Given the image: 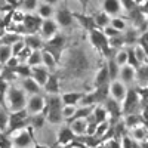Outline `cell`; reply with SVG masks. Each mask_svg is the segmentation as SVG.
I'll use <instances>...</instances> for the list:
<instances>
[{"label":"cell","mask_w":148,"mask_h":148,"mask_svg":"<svg viewBox=\"0 0 148 148\" xmlns=\"http://www.w3.org/2000/svg\"><path fill=\"white\" fill-rule=\"evenodd\" d=\"M42 65H45L49 71H55L56 65H58V62L53 59V56L51 53H47L46 51H43V49H42Z\"/></svg>","instance_id":"cell-31"},{"label":"cell","mask_w":148,"mask_h":148,"mask_svg":"<svg viewBox=\"0 0 148 148\" xmlns=\"http://www.w3.org/2000/svg\"><path fill=\"white\" fill-rule=\"evenodd\" d=\"M33 51H31V49H28L27 46L25 47H24L22 49V51L16 55V58H18V61H19V62H25V61H27V58L30 56V53H31Z\"/></svg>","instance_id":"cell-48"},{"label":"cell","mask_w":148,"mask_h":148,"mask_svg":"<svg viewBox=\"0 0 148 148\" xmlns=\"http://www.w3.org/2000/svg\"><path fill=\"white\" fill-rule=\"evenodd\" d=\"M39 145L36 142L34 136H33V129L28 126V129H22L16 136L12 139V147H15V148H30L31 145Z\"/></svg>","instance_id":"cell-8"},{"label":"cell","mask_w":148,"mask_h":148,"mask_svg":"<svg viewBox=\"0 0 148 148\" xmlns=\"http://www.w3.org/2000/svg\"><path fill=\"white\" fill-rule=\"evenodd\" d=\"M108 129H110V123H108V121L99 123V125L96 126V132H95V136H98V138H101V139H102V136H105V135H107Z\"/></svg>","instance_id":"cell-44"},{"label":"cell","mask_w":148,"mask_h":148,"mask_svg":"<svg viewBox=\"0 0 148 148\" xmlns=\"http://www.w3.org/2000/svg\"><path fill=\"white\" fill-rule=\"evenodd\" d=\"M0 79L9 83V82H12V80H15V79H16V74H15V71L12 70V68L3 65L2 71H0Z\"/></svg>","instance_id":"cell-39"},{"label":"cell","mask_w":148,"mask_h":148,"mask_svg":"<svg viewBox=\"0 0 148 148\" xmlns=\"http://www.w3.org/2000/svg\"><path fill=\"white\" fill-rule=\"evenodd\" d=\"M102 10L110 16H117L121 10L120 0H102Z\"/></svg>","instance_id":"cell-19"},{"label":"cell","mask_w":148,"mask_h":148,"mask_svg":"<svg viewBox=\"0 0 148 148\" xmlns=\"http://www.w3.org/2000/svg\"><path fill=\"white\" fill-rule=\"evenodd\" d=\"M43 89L49 93V95H58L61 90V84H59V77L55 74H49V77L46 80V83L43 84Z\"/></svg>","instance_id":"cell-17"},{"label":"cell","mask_w":148,"mask_h":148,"mask_svg":"<svg viewBox=\"0 0 148 148\" xmlns=\"http://www.w3.org/2000/svg\"><path fill=\"white\" fill-rule=\"evenodd\" d=\"M147 31H148V21H147Z\"/></svg>","instance_id":"cell-62"},{"label":"cell","mask_w":148,"mask_h":148,"mask_svg":"<svg viewBox=\"0 0 148 148\" xmlns=\"http://www.w3.org/2000/svg\"><path fill=\"white\" fill-rule=\"evenodd\" d=\"M68 127L73 130V133L76 136H82V135H86L88 123H86V119H74L68 121Z\"/></svg>","instance_id":"cell-21"},{"label":"cell","mask_w":148,"mask_h":148,"mask_svg":"<svg viewBox=\"0 0 148 148\" xmlns=\"http://www.w3.org/2000/svg\"><path fill=\"white\" fill-rule=\"evenodd\" d=\"M126 52H127V65H130V67L135 68V70H138V68L141 67V64L138 62L136 56H135V49H133V46H129V47L126 49Z\"/></svg>","instance_id":"cell-37"},{"label":"cell","mask_w":148,"mask_h":148,"mask_svg":"<svg viewBox=\"0 0 148 148\" xmlns=\"http://www.w3.org/2000/svg\"><path fill=\"white\" fill-rule=\"evenodd\" d=\"M8 125H9V113L6 111V108L0 107V133L8 130Z\"/></svg>","instance_id":"cell-40"},{"label":"cell","mask_w":148,"mask_h":148,"mask_svg":"<svg viewBox=\"0 0 148 148\" xmlns=\"http://www.w3.org/2000/svg\"><path fill=\"white\" fill-rule=\"evenodd\" d=\"M0 14H2V9H0Z\"/></svg>","instance_id":"cell-63"},{"label":"cell","mask_w":148,"mask_h":148,"mask_svg":"<svg viewBox=\"0 0 148 148\" xmlns=\"http://www.w3.org/2000/svg\"><path fill=\"white\" fill-rule=\"evenodd\" d=\"M114 61L117 62L119 67L127 65V52H126V49H120V51H117V53L114 55Z\"/></svg>","instance_id":"cell-42"},{"label":"cell","mask_w":148,"mask_h":148,"mask_svg":"<svg viewBox=\"0 0 148 148\" xmlns=\"http://www.w3.org/2000/svg\"><path fill=\"white\" fill-rule=\"evenodd\" d=\"M126 92H127V88H126V84H123L121 82L114 80V82L110 83V95H111V98H113V99H116L117 102H120V101L125 99Z\"/></svg>","instance_id":"cell-11"},{"label":"cell","mask_w":148,"mask_h":148,"mask_svg":"<svg viewBox=\"0 0 148 148\" xmlns=\"http://www.w3.org/2000/svg\"><path fill=\"white\" fill-rule=\"evenodd\" d=\"M22 42L28 49H31V51H42L43 46H45L43 40L37 34H27L25 37H22Z\"/></svg>","instance_id":"cell-18"},{"label":"cell","mask_w":148,"mask_h":148,"mask_svg":"<svg viewBox=\"0 0 148 148\" xmlns=\"http://www.w3.org/2000/svg\"><path fill=\"white\" fill-rule=\"evenodd\" d=\"M73 16H74V19L79 21V24L82 25V28H83L84 31L90 33L92 30L96 28L95 21H93V16H89V15L83 14V12H73Z\"/></svg>","instance_id":"cell-14"},{"label":"cell","mask_w":148,"mask_h":148,"mask_svg":"<svg viewBox=\"0 0 148 148\" xmlns=\"http://www.w3.org/2000/svg\"><path fill=\"white\" fill-rule=\"evenodd\" d=\"M18 64H21L19 61H18V58H16V56H10V59L8 61V62H6L5 65H6V67H9V68H12V70H14V68H15V67H16Z\"/></svg>","instance_id":"cell-52"},{"label":"cell","mask_w":148,"mask_h":148,"mask_svg":"<svg viewBox=\"0 0 148 148\" xmlns=\"http://www.w3.org/2000/svg\"><path fill=\"white\" fill-rule=\"evenodd\" d=\"M120 3H121V6L125 8L127 12H130L132 9H135V8L138 6V5H135L133 0H120Z\"/></svg>","instance_id":"cell-51"},{"label":"cell","mask_w":148,"mask_h":148,"mask_svg":"<svg viewBox=\"0 0 148 148\" xmlns=\"http://www.w3.org/2000/svg\"><path fill=\"white\" fill-rule=\"evenodd\" d=\"M133 2H135V5H138V6H141L144 2H145V0H133Z\"/></svg>","instance_id":"cell-59"},{"label":"cell","mask_w":148,"mask_h":148,"mask_svg":"<svg viewBox=\"0 0 148 148\" xmlns=\"http://www.w3.org/2000/svg\"><path fill=\"white\" fill-rule=\"evenodd\" d=\"M67 45V37L64 34L56 33L53 37H51L43 46V51H46L47 53H51L53 56V59L59 64L61 62V55L64 52V47Z\"/></svg>","instance_id":"cell-3"},{"label":"cell","mask_w":148,"mask_h":148,"mask_svg":"<svg viewBox=\"0 0 148 148\" xmlns=\"http://www.w3.org/2000/svg\"><path fill=\"white\" fill-rule=\"evenodd\" d=\"M6 107L12 113L25 108V92L18 88H9L6 92Z\"/></svg>","instance_id":"cell-4"},{"label":"cell","mask_w":148,"mask_h":148,"mask_svg":"<svg viewBox=\"0 0 148 148\" xmlns=\"http://www.w3.org/2000/svg\"><path fill=\"white\" fill-rule=\"evenodd\" d=\"M123 148H133V142L130 141V138L127 136L123 138Z\"/></svg>","instance_id":"cell-53"},{"label":"cell","mask_w":148,"mask_h":148,"mask_svg":"<svg viewBox=\"0 0 148 148\" xmlns=\"http://www.w3.org/2000/svg\"><path fill=\"white\" fill-rule=\"evenodd\" d=\"M0 107L2 108H6V95L0 92Z\"/></svg>","instance_id":"cell-56"},{"label":"cell","mask_w":148,"mask_h":148,"mask_svg":"<svg viewBox=\"0 0 148 148\" xmlns=\"http://www.w3.org/2000/svg\"><path fill=\"white\" fill-rule=\"evenodd\" d=\"M21 2H22L24 9L28 10V12H31L37 8V0H21Z\"/></svg>","instance_id":"cell-50"},{"label":"cell","mask_w":148,"mask_h":148,"mask_svg":"<svg viewBox=\"0 0 148 148\" xmlns=\"http://www.w3.org/2000/svg\"><path fill=\"white\" fill-rule=\"evenodd\" d=\"M110 83H111V80H110V76H108L107 64H104V65H101V68L96 73L95 80H93V86L95 88H102V86H107Z\"/></svg>","instance_id":"cell-20"},{"label":"cell","mask_w":148,"mask_h":148,"mask_svg":"<svg viewBox=\"0 0 148 148\" xmlns=\"http://www.w3.org/2000/svg\"><path fill=\"white\" fill-rule=\"evenodd\" d=\"M135 49V56H136V59H138V62L139 64H144V62H148V55H147V52L144 51V49L138 45L136 47H133Z\"/></svg>","instance_id":"cell-43"},{"label":"cell","mask_w":148,"mask_h":148,"mask_svg":"<svg viewBox=\"0 0 148 148\" xmlns=\"http://www.w3.org/2000/svg\"><path fill=\"white\" fill-rule=\"evenodd\" d=\"M92 117L95 119V121L99 125V123H104V121H107V119H108V113H107V110L102 107V105H95V108H93V111H92Z\"/></svg>","instance_id":"cell-32"},{"label":"cell","mask_w":148,"mask_h":148,"mask_svg":"<svg viewBox=\"0 0 148 148\" xmlns=\"http://www.w3.org/2000/svg\"><path fill=\"white\" fill-rule=\"evenodd\" d=\"M2 5H5V0H0V8H2Z\"/></svg>","instance_id":"cell-61"},{"label":"cell","mask_w":148,"mask_h":148,"mask_svg":"<svg viewBox=\"0 0 148 148\" xmlns=\"http://www.w3.org/2000/svg\"><path fill=\"white\" fill-rule=\"evenodd\" d=\"M49 77V70L43 65H37V67H31V79L39 84V86H43L46 83Z\"/></svg>","instance_id":"cell-15"},{"label":"cell","mask_w":148,"mask_h":148,"mask_svg":"<svg viewBox=\"0 0 148 148\" xmlns=\"http://www.w3.org/2000/svg\"><path fill=\"white\" fill-rule=\"evenodd\" d=\"M21 84H22V90L27 92V93H30V95H39V93H40V86L37 84L31 77L24 79Z\"/></svg>","instance_id":"cell-26"},{"label":"cell","mask_w":148,"mask_h":148,"mask_svg":"<svg viewBox=\"0 0 148 148\" xmlns=\"http://www.w3.org/2000/svg\"><path fill=\"white\" fill-rule=\"evenodd\" d=\"M58 2H59V0H43V3H47V5H51V6L56 5Z\"/></svg>","instance_id":"cell-58"},{"label":"cell","mask_w":148,"mask_h":148,"mask_svg":"<svg viewBox=\"0 0 148 148\" xmlns=\"http://www.w3.org/2000/svg\"><path fill=\"white\" fill-rule=\"evenodd\" d=\"M125 125L127 127H139L141 125H144V117L141 116V113H132V114H127L125 117Z\"/></svg>","instance_id":"cell-27"},{"label":"cell","mask_w":148,"mask_h":148,"mask_svg":"<svg viewBox=\"0 0 148 148\" xmlns=\"http://www.w3.org/2000/svg\"><path fill=\"white\" fill-rule=\"evenodd\" d=\"M15 74L18 77H24V79H27V77H31V67L27 65L25 62L24 64H18L15 68H14Z\"/></svg>","instance_id":"cell-35"},{"label":"cell","mask_w":148,"mask_h":148,"mask_svg":"<svg viewBox=\"0 0 148 148\" xmlns=\"http://www.w3.org/2000/svg\"><path fill=\"white\" fill-rule=\"evenodd\" d=\"M40 33H42V37H45V39H51V37H53L56 33H58V24L55 22V19H43L42 21V25H40Z\"/></svg>","instance_id":"cell-13"},{"label":"cell","mask_w":148,"mask_h":148,"mask_svg":"<svg viewBox=\"0 0 148 148\" xmlns=\"http://www.w3.org/2000/svg\"><path fill=\"white\" fill-rule=\"evenodd\" d=\"M12 56V47L6 45H0V64L5 65Z\"/></svg>","instance_id":"cell-38"},{"label":"cell","mask_w":148,"mask_h":148,"mask_svg":"<svg viewBox=\"0 0 148 148\" xmlns=\"http://www.w3.org/2000/svg\"><path fill=\"white\" fill-rule=\"evenodd\" d=\"M133 136L136 138L138 141L145 139V136H147V129H145V127H142V126L135 127V129H133Z\"/></svg>","instance_id":"cell-46"},{"label":"cell","mask_w":148,"mask_h":148,"mask_svg":"<svg viewBox=\"0 0 148 148\" xmlns=\"http://www.w3.org/2000/svg\"><path fill=\"white\" fill-rule=\"evenodd\" d=\"M111 148H119V144L114 141V142H111Z\"/></svg>","instance_id":"cell-60"},{"label":"cell","mask_w":148,"mask_h":148,"mask_svg":"<svg viewBox=\"0 0 148 148\" xmlns=\"http://www.w3.org/2000/svg\"><path fill=\"white\" fill-rule=\"evenodd\" d=\"M90 68L89 56L82 46H74L67 52L64 61V76L67 79H83Z\"/></svg>","instance_id":"cell-1"},{"label":"cell","mask_w":148,"mask_h":148,"mask_svg":"<svg viewBox=\"0 0 148 148\" xmlns=\"http://www.w3.org/2000/svg\"><path fill=\"white\" fill-rule=\"evenodd\" d=\"M19 2H21V0H5V5H8V6H16Z\"/></svg>","instance_id":"cell-57"},{"label":"cell","mask_w":148,"mask_h":148,"mask_svg":"<svg viewBox=\"0 0 148 148\" xmlns=\"http://www.w3.org/2000/svg\"><path fill=\"white\" fill-rule=\"evenodd\" d=\"M139 10L142 12L144 15H148V0H145V2L139 6Z\"/></svg>","instance_id":"cell-55"},{"label":"cell","mask_w":148,"mask_h":148,"mask_svg":"<svg viewBox=\"0 0 148 148\" xmlns=\"http://www.w3.org/2000/svg\"><path fill=\"white\" fill-rule=\"evenodd\" d=\"M110 25L113 27V28H116L117 31H120V33H123V31L126 30V22H125V19H123L121 16L111 18V21H110Z\"/></svg>","instance_id":"cell-41"},{"label":"cell","mask_w":148,"mask_h":148,"mask_svg":"<svg viewBox=\"0 0 148 148\" xmlns=\"http://www.w3.org/2000/svg\"><path fill=\"white\" fill-rule=\"evenodd\" d=\"M27 65H30V67L42 65V51H33L30 53V56L27 58Z\"/></svg>","instance_id":"cell-36"},{"label":"cell","mask_w":148,"mask_h":148,"mask_svg":"<svg viewBox=\"0 0 148 148\" xmlns=\"http://www.w3.org/2000/svg\"><path fill=\"white\" fill-rule=\"evenodd\" d=\"M10 47H12V56H16V55L22 51V49L25 47V45H24V42H22V40H19V42H15Z\"/></svg>","instance_id":"cell-49"},{"label":"cell","mask_w":148,"mask_h":148,"mask_svg":"<svg viewBox=\"0 0 148 148\" xmlns=\"http://www.w3.org/2000/svg\"><path fill=\"white\" fill-rule=\"evenodd\" d=\"M84 96V92H65L61 95V101L64 105H77Z\"/></svg>","instance_id":"cell-22"},{"label":"cell","mask_w":148,"mask_h":148,"mask_svg":"<svg viewBox=\"0 0 148 148\" xmlns=\"http://www.w3.org/2000/svg\"><path fill=\"white\" fill-rule=\"evenodd\" d=\"M64 120L62 117V108L61 110H47L46 111V121L51 125H61Z\"/></svg>","instance_id":"cell-29"},{"label":"cell","mask_w":148,"mask_h":148,"mask_svg":"<svg viewBox=\"0 0 148 148\" xmlns=\"http://www.w3.org/2000/svg\"><path fill=\"white\" fill-rule=\"evenodd\" d=\"M107 70H108V76H110V80H111V82H114V80L119 79L120 67L117 65V62L114 61V58L107 59Z\"/></svg>","instance_id":"cell-30"},{"label":"cell","mask_w":148,"mask_h":148,"mask_svg":"<svg viewBox=\"0 0 148 148\" xmlns=\"http://www.w3.org/2000/svg\"><path fill=\"white\" fill-rule=\"evenodd\" d=\"M0 37H2V33H0Z\"/></svg>","instance_id":"cell-64"},{"label":"cell","mask_w":148,"mask_h":148,"mask_svg":"<svg viewBox=\"0 0 148 148\" xmlns=\"http://www.w3.org/2000/svg\"><path fill=\"white\" fill-rule=\"evenodd\" d=\"M22 40V37L14 31L10 33H6V34H2V37H0V45H6V46H12L15 42H19Z\"/></svg>","instance_id":"cell-33"},{"label":"cell","mask_w":148,"mask_h":148,"mask_svg":"<svg viewBox=\"0 0 148 148\" xmlns=\"http://www.w3.org/2000/svg\"><path fill=\"white\" fill-rule=\"evenodd\" d=\"M102 33L108 37V39H113V37H117V36H120V34H121L120 31H117L116 28H113L111 25H107V27L102 30Z\"/></svg>","instance_id":"cell-47"},{"label":"cell","mask_w":148,"mask_h":148,"mask_svg":"<svg viewBox=\"0 0 148 148\" xmlns=\"http://www.w3.org/2000/svg\"><path fill=\"white\" fill-rule=\"evenodd\" d=\"M45 96H42L40 93L39 95H31L30 99L27 101V111L28 114H37V113H42L43 108H45Z\"/></svg>","instance_id":"cell-10"},{"label":"cell","mask_w":148,"mask_h":148,"mask_svg":"<svg viewBox=\"0 0 148 148\" xmlns=\"http://www.w3.org/2000/svg\"><path fill=\"white\" fill-rule=\"evenodd\" d=\"M76 105H62V117L68 121L73 116H74V113H76Z\"/></svg>","instance_id":"cell-45"},{"label":"cell","mask_w":148,"mask_h":148,"mask_svg":"<svg viewBox=\"0 0 148 148\" xmlns=\"http://www.w3.org/2000/svg\"><path fill=\"white\" fill-rule=\"evenodd\" d=\"M93 21H95V25H96L98 30H104L107 25H110L111 18H110V15H107L102 10V12H96L93 15Z\"/></svg>","instance_id":"cell-28"},{"label":"cell","mask_w":148,"mask_h":148,"mask_svg":"<svg viewBox=\"0 0 148 148\" xmlns=\"http://www.w3.org/2000/svg\"><path fill=\"white\" fill-rule=\"evenodd\" d=\"M42 18L40 16H36V15H24V19H22V25L25 28V33L27 34H36L37 30H40V25H42Z\"/></svg>","instance_id":"cell-9"},{"label":"cell","mask_w":148,"mask_h":148,"mask_svg":"<svg viewBox=\"0 0 148 148\" xmlns=\"http://www.w3.org/2000/svg\"><path fill=\"white\" fill-rule=\"evenodd\" d=\"M46 123V116L42 113H37V114H31L28 117V126L34 130H40Z\"/></svg>","instance_id":"cell-24"},{"label":"cell","mask_w":148,"mask_h":148,"mask_svg":"<svg viewBox=\"0 0 148 148\" xmlns=\"http://www.w3.org/2000/svg\"><path fill=\"white\" fill-rule=\"evenodd\" d=\"M79 3L82 5L83 14H86V12H88V8H89V0H79Z\"/></svg>","instance_id":"cell-54"},{"label":"cell","mask_w":148,"mask_h":148,"mask_svg":"<svg viewBox=\"0 0 148 148\" xmlns=\"http://www.w3.org/2000/svg\"><path fill=\"white\" fill-rule=\"evenodd\" d=\"M135 74H136V70L135 68H132L130 65H123V67H120L119 77H120L123 84H129L135 80Z\"/></svg>","instance_id":"cell-23"},{"label":"cell","mask_w":148,"mask_h":148,"mask_svg":"<svg viewBox=\"0 0 148 148\" xmlns=\"http://www.w3.org/2000/svg\"><path fill=\"white\" fill-rule=\"evenodd\" d=\"M76 139H77V136L73 133V130L68 126H64L58 130V141H56L58 145H68Z\"/></svg>","instance_id":"cell-16"},{"label":"cell","mask_w":148,"mask_h":148,"mask_svg":"<svg viewBox=\"0 0 148 148\" xmlns=\"http://www.w3.org/2000/svg\"><path fill=\"white\" fill-rule=\"evenodd\" d=\"M28 111L25 108H22L19 111H14L9 114V125H8V133L16 132V130H22L28 126Z\"/></svg>","instance_id":"cell-5"},{"label":"cell","mask_w":148,"mask_h":148,"mask_svg":"<svg viewBox=\"0 0 148 148\" xmlns=\"http://www.w3.org/2000/svg\"><path fill=\"white\" fill-rule=\"evenodd\" d=\"M121 36H123V40H125V45L133 46L139 39V31L136 28H126L121 33Z\"/></svg>","instance_id":"cell-25"},{"label":"cell","mask_w":148,"mask_h":148,"mask_svg":"<svg viewBox=\"0 0 148 148\" xmlns=\"http://www.w3.org/2000/svg\"><path fill=\"white\" fill-rule=\"evenodd\" d=\"M141 105V99L136 89H127L126 96L123 99V107H121V114H132V113H138Z\"/></svg>","instance_id":"cell-6"},{"label":"cell","mask_w":148,"mask_h":148,"mask_svg":"<svg viewBox=\"0 0 148 148\" xmlns=\"http://www.w3.org/2000/svg\"><path fill=\"white\" fill-rule=\"evenodd\" d=\"M55 22L58 24V27L61 28H68L73 25V21H74V16H73V12L70 10L68 8V3L67 0H64L62 5H59V8L55 10Z\"/></svg>","instance_id":"cell-7"},{"label":"cell","mask_w":148,"mask_h":148,"mask_svg":"<svg viewBox=\"0 0 148 148\" xmlns=\"http://www.w3.org/2000/svg\"><path fill=\"white\" fill-rule=\"evenodd\" d=\"M37 12H39V16L42 19H47V18H52V15L55 14V9L53 6L47 5V3H42L37 8Z\"/></svg>","instance_id":"cell-34"},{"label":"cell","mask_w":148,"mask_h":148,"mask_svg":"<svg viewBox=\"0 0 148 148\" xmlns=\"http://www.w3.org/2000/svg\"><path fill=\"white\" fill-rule=\"evenodd\" d=\"M89 40L92 43V46L96 49L99 53H102L107 59L110 58H114V55L117 53V51H114V49L110 47V43H108V37L102 33V30H92L89 33Z\"/></svg>","instance_id":"cell-2"},{"label":"cell","mask_w":148,"mask_h":148,"mask_svg":"<svg viewBox=\"0 0 148 148\" xmlns=\"http://www.w3.org/2000/svg\"><path fill=\"white\" fill-rule=\"evenodd\" d=\"M104 108L107 110L108 116L111 117V123H116L120 117H121V108H120V104L113 99V98H108V99L104 102Z\"/></svg>","instance_id":"cell-12"}]
</instances>
